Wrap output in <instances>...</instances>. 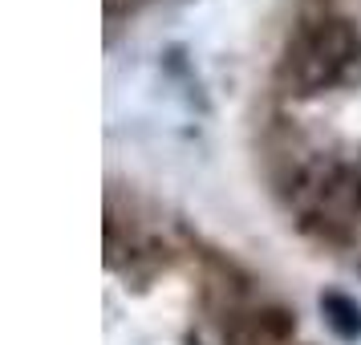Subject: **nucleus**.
I'll use <instances>...</instances> for the list:
<instances>
[{
    "label": "nucleus",
    "instance_id": "obj_1",
    "mask_svg": "<svg viewBox=\"0 0 361 345\" xmlns=\"http://www.w3.org/2000/svg\"><path fill=\"white\" fill-rule=\"evenodd\" d=\"M361 57V33L333 8H309L293 25L276 66V82L288 98H317L341 85Z\"/></svg>",
    "mask_w": 361,
    "mask_h": 345
},
{
    "label": "nucleus",
    "instance_id": "obj_2",
    "mask_svg": "<svg viewBox=\"0 0 361 345\" xmlns=\"http://www.w3.org/2000/svg\"><path fill=\"white\" fill-rule=\"evenodd\" d=\"M296 224L325 240L345 244L361 231V167L345 159H317L293 179Z\"/></svg>",
    "mask_w": 361,
    "mask_h": 345
},
{
    "label": "nucleus",
    "instance_id": "obj_3",
    "mask_svg": "<svg viewBox=\"0 0 361 345\" xmlns=\"http://www.w3.org/2000/svg\"><path fill=\"white\" fill-rule=\"evenodd\" d=\"M321 309H325V321L333 325L337 337H345V341H357L361 337V305L357 301H349L341 293H329V296H321Z\"/></svg>",
    "mask_w": 361,
    "mask_h": 345
}]
</instances>
